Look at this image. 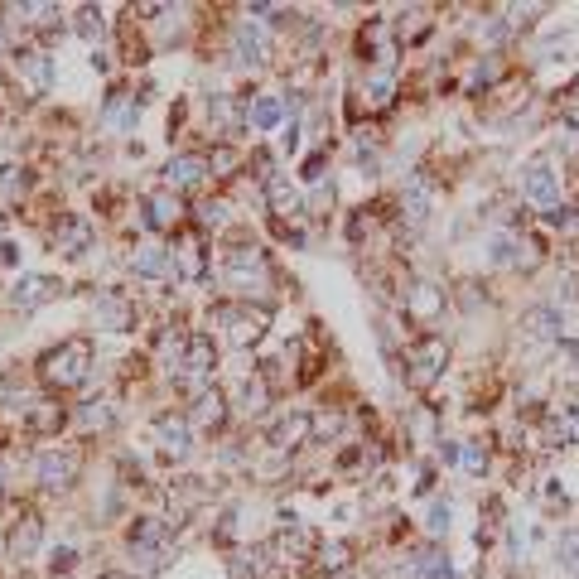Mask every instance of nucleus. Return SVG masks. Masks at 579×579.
<instances>
[{"label":"nucleus","instance_id":"nucleus-1","mask_svg":"<svg viewBox=\"0 0 579 579\" xmlns=\"http://www.w3.org/2000/svg\"><path fill=\"white\" fill-rule=\"evenodd\" d=\"M34 367H39V382L49 386V391H73V386H83L92 377L97 348H92V338H63Z\"/></svg>","mask_w":579,"mask_h":579},{"label":"nucleus","instance_id":"nucleus-2","mask_svg":"<svg viewBox=\"0 0 579 579\" xmlns=\"http://www.w3.org/2000/svg\"><path fill=\"white\" fill-rule=\"evenodd\" d=\"M444 367H449V343L440 333H425L406 348V386L411 391H430L444 377Z\"/></svg>","mask_w":579,"mask_h":579},{"label":"nucleus","instance_id":"nucleus-3","mask_svg":"<svg viewBox=\"0 0 579 579\" xmlns=\"http://www.w3.org/2000/svg\"><path fill=\"white\" fill-rule=\"evenodd\" d=\"M218 324L227 329V343L232 348H256L266 329H271V309H251V304H218Z\"/></svg>","mask_w":579,"mask_h":579},{"label":"nucleus","instance_id":"nucleus-4","mask_svg":"<svg viewBox=\"0 0 579 579\" xmlns=\"http://www.w3.org/2000/svg\"><path fill=\"white\" fill-rule=\"evenodd\" d=\"M78 473H83V449H73V444H58L49 454H39V464H34V478L44 493H68L78 483Z\"/></svg>","mask_w":579,"mask_h":579},{"label":"nucleus","instance_id":"nucleus-5","mask_svg":"<svg viewBox=\"0 0 579 579\" xmlns=\"http://www.w3.org/2000/svg\"><path fill=\"white\" fill-rule=\"evenodd\" d=\"M522 198L536 203V208H560V174H555V160L551 155H536L522 165Z\"/></svg>","mask_w":579,"mask_h":579},{"label":"nucleus","instance_id":"nucleus-6","mask_svg":"<svg viewBox=\"0 0 579 579\" xmlns=\"http://www.w3.org/2000/svg\"><path fill=\"white\" fill-rule=\"evenodd\" d=\"M92 237H97V227H92L87 213H58L54 227H49V247H54L58 256H83V251H92Z\"/></svg>","mask_w":579,"mask_h":579},{"label":"nucleus","instance_id":"nucleus-7","mask_svg":"<svg viewBox=\"0 0 579 579\" xmlns=\"http://www.w3.org/2000/svg\"><path fill=\"white\" fill-rule=\"evenodd\" d=\"M169 276L184 280V285H198L208 276V251H203L198 232H179V242L169 247Z\"/></svg>","mask_w":579,"mask_h":579},{"label":"nucleus","instance_id":"nucleus-8","mask_svg":"<svg viewBox=\"0 0 579 579\" xmlns=\"http://www.w3.org/2000/svg\"><path fill=\"white\" fill-rule=\"evenodd\" d=\"M222 271H227V280H232L237 290H251V285L271 280V261H266V251L261 247H227Z\"/></svg>","mask_w":579,"mask_h":579},{"label":"nucleus","instance_id":"nucleus-9","mask_svg":"<svg viewBox=\"0 0 579 579\" xmlns=\"http://www.w3.org/2000/svg\"><path fill=\"white\" fill-rule=\"evenodd\" d=\"M314 551H319V536H314V526L304 522H290L276 531V541H271V555H276L280 565H300V560H314Z\"/></svg>","mask_w":579,"mask_h":579},{"label":"nucleus","instance_id":"nucleus-10","mask_svg":"<svg viewBox=\"0 0 579 579\" xmlns=\"http://www.w3.org/2000/svg\"><path fill=\"white\" fill-rule=\"evenodd\" d=\"M232 54H237V63H247V68H261V63L271 58V29L261 25V20H251V15H242L237 29H232Z\"/></svg>","mask_w":579,"mask_h":579},{"label":"nucleus","instance_id":"nucleus-11","mask_svg":"<svg viewBox=\"0 0 579 579\" xmlns=\"http://www.w3.org/2000/svg\"><path fill=\"white\" fill-rule=\"evenodd\" d=\"M155 444H160V454H165L169 464H184L193 454V425H189V415H160L155 420Z\"/></svg>","mask_w":579,"mask_h":579},{"label":"nucleus","instance_id":"nucleus-12","mask_svg":"<svg viewBox=\"0 0 579 579\" xmlns=\"http://www.w3.org/2000/svg\"><path fill=\"white\" fill-rule=\"evenodd\" d=\"M15 58V78L25 83L29 97H49V87H54V58L44 54V49H20Z\"/></svg>","mask_w":579,"mask_h":579},{"label":"nucleus","instance_id":"nucleus-13","mask_svg":"<svg viewBox=\"0 0 579 579\" xmlns=\"http://www.w3.org/2000/svg\"><path fill=\"white\" fill-rule=\"evenodd\" d=\"M39 546H44V517H34V512H25L5 531V560H15V565H29L39 555Z\"/></svg>","mask_w":579,"mask_h":579},{"label":"nucleus","instance_id":"nucleus-14","mask_svg":"<svg viewBox=\"0 0 579 579\" xmlns=\"http://www.w3.org/2000/svg\"><path fill=\"white\" fill-rule=\"evenodd\" d=\"M63 295V280L54 276H20L15 285H10V309H20V314H29V309H39V304H49Z\"/></svg>","mask_w":579,"mask_h":579},{"label":"nucleus","instance_id":"nucleus-15","mask_svg":"<svg viewBox=\"0 0 579 579\" xmlns=\"http://www.w3.org/2000/svg\"><path fill=\"white\" fill-rule=\"evenodd\" d=\"M97 126L111 131V136H131L140 126V102L131 92H111L107 102H102V111H97Z\"/></svg>","mask_w":579,"mask_h":579},{"label":"nucleus","instance_id":"nucleus-16","mask_svg":"<svg viewBox=\"0 0 579 579\" xmlns=\"http://www.w3.org/2000/svg\"><path fill=\"white\" fill-rule=\"evenodd\" d=\"M92 324L111 333H126V329H136V309H131V300L121 290H102L97 304H92Z\"/></svg>","mask_w":579,"mask_h":579},{"label":"nucleus","instance_id":"nucleus-17","mask_svg":"<svg viewBox=\"0 0 579 579\" xmlns=\"http://www.w3.org/2000/svg\"><path fill=\"white\" fill-rule=\"evenodd\" d=\"M430 213H435V184L425 174H411L406 189H401V218L411 222V227H425Z\"/></svg>","mask_w":579,"mask_h":579},{"label":"nucleus","instance_id":"nucleus-18","mask_svg":"<svg viewBox=\"0 0 579 579\" xmlns=\"http://www.w3.org/2000/svg\"><path fill=\"white\" fill-rule=\"evenodd\" d=\"M145 222H150L155 232H174V227L184 222V198H179L174 189L145 193Z\"/></svg>","mask_w":579,"mask_h":579},{"label":"nucleus","instance_id":"nucleus-19","mask_svg":"<svg viewBox=\"0 0 579 579\" xmlns=\"http://www.w3.org/2000/svg\"><path fill=\"white\" fill-rule=\"evenodd\" d=\"M169 536H174V522H165V517H136V522L126 526L131 551H160V555H165Z\"/></svg>","mask_w":579,"mask_h":579},{"label":"nucleus","instance_id":"nucleus-20","mask_svg":"<svg viewBox=\"0 0 579 579\" xmlns=\"http://www.w3.org/2000/svg\"><path fill=\"white\" fill-rule=\"evenodd\" d=\"M208 174H213V169H208V155H174L165 165V189H174V193L198 189Z\"/></svg>","mask_w":579,"mask_h":579},{"label":"nucleus","instance_id":"nucleus-21","mask_svg":"<svg viewBox=\"0 0 579 579\" xmlns=\"http://www.w3.org/2000/svg\"><path fill=\"white\" fill-rule=\"evenodd\" d=\"M440 314H444V290L440 285L420 280V285L406 290V319H415V324H435Z\"/></svg>","mask_w":579,"mask_h":579},{"label":"nucleus","instance_id":"nucleus-22","mask_svg":"<svg viewBox=\"0 0 579 579\" xmlns=\"http://www.w3.org/2000/svg\"><path fill=\"white\" fill-rule=\"evenodd\" d=\"M126 266H131V276H140V280H165L169 276V251L160 247V242H140V247H131Z\"/></svg>","mask_w":579,"mask_h":579},{"label":"nucleus","instance_id":"nucleus-23","mask_svg":"<svg viewBox=\"0 0 579 579\" xmlns=\"http://www.w3.org/2000/svg\"><path fill=\"white\" fill-rule=\"evenodd\" d=\"M266 444H271L276 454H290V449H300V444H309V415H304V411L280 415L276 425H271V435H266Z\"/></svg>","mask_w":579,"mask_h":579},{"label":"nucleus","instance_id":"nucleus-24","mask_svg":"<svg viewBox=\"0 0 579 579\" xmlns=\"http://www.w3.org/2000/svg\"><path fill=\"white\" fill-rule=\"evenodd\" d=\"M222 420H227V396H222L218 386L208 382L198 396H193V411H189V425H203V430H222Z\"/></svg>","mask_w":579,"mask_h":579},{"label":"nucleus","instance_id":"nucleus-25","mask_svg":"<svg viewBox=\"0 0 579 579\" xmlns=\"http://www.w3.org/2000/svg\"><path fill=\"white\" fill-rule=\"evenodd\" d=\"M314 570H319L324 579H343L348 570H353V541H319Z\"/></svg>","mask_w":579,"mask_h":579},{"label":"nucleus","instance_id":"nucleus-26","mask_svg":"<svg viewBox=\"0 0 579 579\" xmlns=\"http://www.w3.org/2000/svg\"><path fill=\"white\" fill-rule=\"evenodd\" d=\"M20 420H25L29 435H58L68 415H63V406H58V401H49V396H44V401H29Z\"/></svg>","mask_w":579,"mask_h":579},{"label":"nucleus","instance_id":"nucleus-27","mask_svg":"<svg viewBox=\"0 0 579 579\" xmlns=\"http://www.w3.org/2000/svg\"><path fill=\"white\" fill-rule=\"evenodd\" d=\"M522 333L531 343H551L560 338V309L555 304H536V309H526L522 314Z\"/></svg>","mask_w":579,"mask_h":579},{"label":"nucleus","instance_id":"nucleus-28","mask_svg":"<svg viewBox=\"0 0 579 579\" xmlns=\"http://www.w3.org/2000/svg\"><path fill=\"white\" fill-rule=\"evenodd\" d=\"M280 116H285V97H256V102H247L242 107V126H251V131H276Z\"/></svg>","mask_w":579,"mask_h":579},{"label":"nucleus","instance_id":"nucleus-29","mask_svg":"<svg viewBox=\"0 0 579 579\" xmlns=\"http://www.w3.org/2000/svg\"><path fill=\"white\" fill-rule=\"evenodd\" d=\"M266 203H271L276 218H295L300 213V189L290 184V174H271L266 179Z\"/></svg>","mask_w":579,"mask_h":579},{"label":"nucleus","instance_id":"nucleus-30","mask_svg":"<svg viewBox=\"0 0 579 579\" xmlns=\"http://www.w3.org/2000/svg\"><path fill=\"white\" fill-rule=\"evenodd\" d=\"M237 411L247 415V420L266 415L271 411V386L261 382V377H242V386H237Z\"/></svg>","mask_w":579,"mask_h":579},{"label":"nucleus","instance_id":"nucleus-31","mask_svg":"<svg viewBox=\"0 0 579 579\" xmlns=\"http://www.w3.org/2000/svg\"><path fill=\"white\" fill-rule=\"evenodd\" d=\"M208 121L218 126L222 136H227V131H237V126H242V107H237V97H232V92H213V97H208Z\"/></svg>","mask_w":579,"mask_h":579},{"label":"nucleus","instance_id":"nucleus-32","mask_svg":"<svg viewBox=\"0 0 579 579\" xmlns=\"http://www.w3.org/2000/svg\"><path fill=\"white\" fill-rule=\"evenodd\" d=\"M362 102L372 111H391V102H396V73H372L362 83Z\"/></svg>","mask_w":579,"mask_h":579},{"label":"nucleus","instance_id":"nucleus-33","mask_svg":"<svg viewBox=\"0 0 579 579\" xmlns=\"http://www.w3.org/2000/svg\"><path fill=\"white\" fill-rule=\"evenodd\" d=\"M73 29H78L87 44L97 49V39L107 34V10H97V5H83V10H78V25H73Z\"/></svg>","mask_w":579,"mask_h":579},{"label":"nucleus","instance_id":"nucleus-34","mask_svg":"<svg viewBox=\"0 0 579 579\" xmlns=\"http://www.w3.org/2000/svg\"><path fill=\"white\" fill-rule=\"evenodd\" d=\"M116 411H111V401H87L83 411H78V430H107Z\"/></svg>","mask_w":579,"mask_h":579},{"label":"nucleus","instance_id":"nucleus-35","mask_svg":"<svg viewBox=\"0 0 579 579\" xmlns=\"http://www.w3.org/2000/svg\"><path fill=\"white\" fill-rule=\"evenodd\" d=\"M555 560H560L570 575H579V526H575V531H565V536L555 541Z\"/></svg>","mask_w":579,"mask_h":579},{"label":"nucleus","instance_id":"nucleus-36","mask_svg":"<svg viewBox=\"0 0 579 579\" xmlns=\"http://www.w3.org/2000/svg\"><path fill=\"white\" fill-rule=\"evenodd\" d=\"M459 469L483 478V473H488V449H483V444H464V449H459Z\"/></svg>","mask_w":579,"mask_h":579},{"label":"nucleus","instance_id":"nucleus-37","mask_svg":"<svg viewBox=\"0 0 579 579\" xmlns=\"http://www.w3.org/2000/svg\"><path fill=\"white\" fill-rule=\"evenodd\" d=\"M73 565H78V546H58V551L49 555V575H58V579L73 575Z\"/></svg>","mask_w":579,"mask_h":579},{"label":"nucleus","instance_id":"nucleus-38","mask_svg":"<svg viewBox=\"0 0 579 579\" xmlns=\"http://www.w3.org/2000/svg\"><path fill=\"white\" fill-rule=\"evenodd\" d=\"M227 213H232V208H227V198H208V203L198 208V222H203V227H222Z\"/></svg>","mask_w":579,"mask_h":579},{"label":"nucleus","instance_id":"nucleus-39","mask_svg":"<svg viewBox=\"0 0 579 579\" xmlns=\"http://www.w3.org/2000/svg\"><path fill=\"white\" fill-rule=\"evenodd\" d=\"M449 517H454V507H449V502H435V507H430L425 526H430V536H435V541H440V536H449Z\"/></svg>","mask_w":579,"mask_h":579},{"label":"nucleus","instance_id":"nucleus-40","mask_svg":"<svg viewBox=\"0 0 579 579\" xmlns=\"http://www.w3.org/2000/svg\"><path fill=\"white\" fill-rule=\"evenodd\" d=\"M25 184H29V179H25V169H15V165H10V169H0V189H5V193H20Z\"/></svg>","mask_w":579,"mask_h":579},{"label":"nucleus","instance_id":"nucleus-41","mask_svg":"<svg viewBox=\"0 0 579 579\" xmlns=\"http://www.w3.org/2000/svg\"><path fill=\"white\" fill-rule=\"evenodd\" d=\"M87 68H92V73H111V54L107 49H92V54H87Z\"/></svg>","mask_w":579,"mask_h":579},{"label":"nucleus","instance_id":"nucleus-42","mask_svg":"<svg viewBox=\"0 0 579 579\" xmlns=\"http://www.w3.org/2000/svg\"><path fill=\"white\" fill-rule=\"evenodd\" d=\"M459 449H464V444H454V440H440V459H444V464H459Z\"/></svg>","mask_w":579,"mask_h":579},{"label":"nucleus","instance_id":"nucleus-43","mask_svg":"<svg viewBox=\"0 0 579 579\" xmlns=\"http://www.w3.org/2000/svg\"><path fill=\"white\" fill-rule=\"evenodd\" d=\"M565 358H570V362L579 367V338H570V343H565Z\"/></svg>","mask_w":579,"mask_h":579},{"label":"nucleus","instance_id":"nucleus-44","mask_svg":"<svg viewBox=\"0 0 579 579\" xmlns=\"http://www.w3.org/2000/svg\"><path fill=\"white\" fill-rule=\"evenodd\" d=\"M97 579H136V575H126V570H102Z\"/></svg>","mask_w":579,"mask_h":579},{"label":"nucleus","instance_id":"nucleus-45","mask_svg":"<svg viewBox=\"0 0 579 579\" xmlns=\"http://www.w3.org/2000/svg\"><path fill=\"white\" fill-rule=\"evenodd\" d=\"M10 54V34H5V29H0V58Z\"/></svg>","mask_w":579,"mask_h":579},{"label":"nucleus","instance_id":"nucleus-46","mask_svg":"<svg viewBox=\"0 0 579 579\" xmlns=\"http://www.w3.org/2000/svg\"><path fill=\"white\" fill-rule=\"evenodd\" d=\"M575 444H579V401H575Z\"/></svg>","mask_w":579,"mask_h":579},{"label":"nucleus","instance_id":"nucleus-47","mask_svg":"<svg viewBox=\"0 0 579 579\" xmlns=\"http://www.w3.org/2000/svg\"><path fill=\"white\" fill-rule=\"evenodd\" d=\"M0 497H5V473H0Z\"/></svg>","mask_w":579,"mask_h":579},{"label":"nucleus","instance_id":"nucleus-48","mask_svg":"<svg viewBox=\"0 0 579 579\" xmlns=\"http://www.w3.org/2000/svg\"><path fill=\"white\" fill-rule=\"evenodd\" d=\"M0 237H5V222H0Z\"/></svg>","mask_w":579,"mask_h":579}]
</instances>
